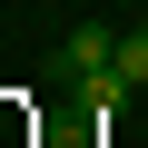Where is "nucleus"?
<instances>
[{
	"mask_svg": "<svg viewBox=\"0 0 148 148\" xmlns=\"http://www.w3.org/2000/svg\"><path fill=\"white\" fill-rule=\"evenodd\" d=\"M99 69H119V30H109V20H79V30L49 49V79H69V89H89Z\"/></svg>",
	"mask_w": 148,
	"mask_h": 148,
	"instance_id": "nucleus-1",
	"label": "nucleus"
},
{
	"mask_svg": "<svg viewBox=\"0 0 148 148\" xmlns=\"http://www.w3.org/2000/svg\"><path fill=\"white\" fill-rule=\"evenodd\" d=\"M119 79H128V89H148V20H128V30H119Z\"/></svg>",
	"mask_w": 148,
	"mask_h": 148,
	"instance_id": "nucleus-2",
	"label": "nucleus"
}]
</instances>
